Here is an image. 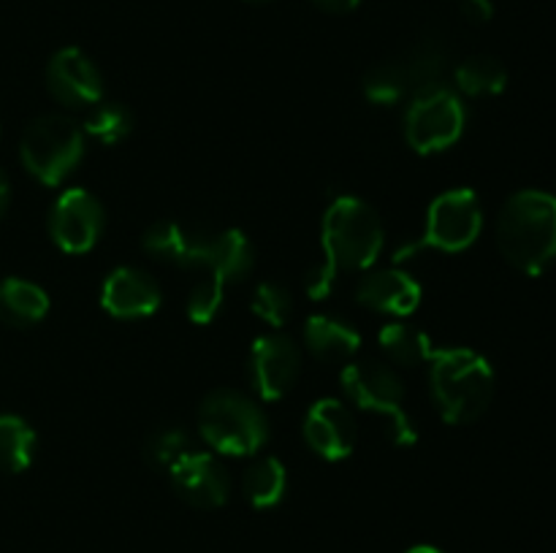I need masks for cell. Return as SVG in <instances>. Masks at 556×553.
Returning a JSON list of instances; mask_svg holds the SVG:
<instances>
[{
  "label": "cell",
  "mask_w": 556,
  "mask_h": 553,
  "mask_svg": "<svg viewBox=\"0 0 556 553\" xmlns=\"http://www.w3.org/2000/svg\"><path fill=\"white\" fill-rule=\"evenodd\" d=\"M9 201H11V188H9V179H5V173L0 171V220H3L5 209H9Z\"/></svg>",
  "instance_id": "obj_33"
},
{
  "label": "cell",
  "mask_w": 556,
  "mask_h": 553,
  "mask_svg": "<svg viewBox=\"0 0 556 553\" xmlns=\"http://www.w3.org/2000/svg\"><path fill=\"white\" fill-rule=\"evenodd\" d=\"M356 298L372 312L407 318L421 304V285L402 269H380L364 274L356 287Z\"/></svg>",
  "instance_id": "obj_16"
},
{
  "label": "cell",
  "mask_w": 556,
  "mask_h": 553,
  "mask_svg": "<svg viewBox=\"0 0 556 553\" xmlns=\"http://www.w3.org/2000/svg\"><path fill=\"white\" fill-rule=\"evenodd\" d=\"M483 231V206L476 190L454 188L440 193L429 204L424 242L418 247H432L440 253H462Z\"/></svg>",
  "instance_id": "obj_8"
},
{
  "label": "cell",
  "mask_w": 556,
  "mask_h": 553,
  "mask_svg": "<svg viewBox=\"0 0 556 553\" xmlns=\"http://www.w3.org/2000/svg\"><path fill=\"white\" fill-rule=\"evenodd\" d=\"M313 3L318 5V9L329 11V14H348V11L356 9L362 0H313Z\"/></svg>",
  "instance_id": "obj_32"
},
{
  "label": "cell",
  "mask_w": 556,
  "mask_h": 553,
  "mask_svg": "<svg viewBox=\"0 0 556 553\" xmlns=\"http://www.w3.org/2000/svg\"><path fill=\"white\" fill-rule=\"evenodd\" d=\"M454 79L467 98H486L500 95L508 87V70L492 54H472L456 65Z\"/></svg>",
  "instance_id": "obj_21"
},
{
  "label": "cell",
  "mask_w": 556,
  "mask_h": 553,
  "mask_svg": "<svg viewBox=\"0 0 556 553\" xmlns=\"http://www.w3.org/2000/svg\"><path fill=\"white\" fill-rule=\"evenodd\" d=\"M380 350L386 352L391 363L396 366H418V363L432 361L434 347L432 339L421 329L410 323H389L378 334Z\"/></svg>",
  "instance_id": "obj_20"
},
{
  "label": "cell",
  "mask_w": 556,
  "mask_h": 553,
  "mask_svg": "<svg viewBox=\"0 0 556 553\" xmlns=\"http://www.w3.org/2000/svg\"><path fill=\"white\" fill-rule=\"evenodd\" d=\"M304 345L324 363H351L362 347V336L331 314H313L304 323Z\"/></svg>",
  "instance_id": "obj_17"
},
{
  "label": "cell",
  "mask_w": 556,
  "mask_h": 553,
  "mask_svg": "<svg viewBox=\"0 0 556 553\" xmlns=\"http://www.w3.org/2000/svg\"><path fill=\"white\" fill-rule=\"evenodd\" d=\"M163 301L161 285L147 274L144 269L136 266H119L106 276L101 291V307L112 318L136 320L150 318L157 312Z\"/></svg>",
  "instance_id": "obj_15"
},
{
  "label": "cell",
  "mask_w": 556,
  "mask_h": 553,
  "mask_svg": "<svg viewBox=\"0 0 556 553\" xmlns=\"http://www.w3.org/2000/svg\"><path fill=\"white\" fill-rule=\"evenodd\" d=\"M36 453V432L20 415H0V470L22 472Z\"/></svg>",
  "instance_id": "obj_23"
},
{
  "label": "cell",
  "mask_w": 556,
  "mask_h": 553,
  "mask_svg": "<svg viewBox=\"0 0 556 553\" xmlns=\"http://www.w3.org/2000/svg\"><path fill=\"white\" fill-rule=\"evenodd\" d=\"M250 309H253L266 325H271V329H282L293 312L291 291H288L282 282H275V280L261 282V285L255 287Z\"/></svg>",
  "instance_id": "obj_26"
},
{
  "label": "cell",
  "mask_w": 556,
  "mask_h": 553,
  "mask_svg": "<svg viewBox=\"0 0 556 553\" xmlns=\"http://www.w3.org/2000/svg\"><path fill=\"white\" fill-rule=\"evenodd\" d=\"M497 247L514 269L535 276L556 260V195L519 190L497 217Z\"/></svg>",
  "instance_id": "obj_1"
},
{
  "label": "cell",
  "mask_w": 556,
  "mask_h": 553,
  "mask_svg": "<svg viewBox=\"0 0 556 553\" xmlns=\"http://www.w3.org/2000/svg\"><path fill=\"white\" fill-rule=\"evenodd\" d=\"M288 488L286 464L275 455H261L244 470L242 475V493L255 510H269L280 504Z\"/></svg>",
  "instance_id": "obj_19"
},
{
  "label": "cell",
  "mask_w": 556,
  "mask_h": 553,
  "mask_svg": "<svg viewBox=\"0 0 556 553\" xmlns=\"http://www.w3.org/2000/svg\"><path fill=\"white\" fill-rule=\"evenodd\" d=\"M168 477L179 497L201 510H212L226 504L231 480L220 461L206 450H188L182 459L168 466Z\"/></svg>",
  "instance_id": "obj_12"
},
{
  "label": "cell",
  "mask_w": 556,
  "mask_h": 553,
  "mask_svg": "<svg viewBox=\"0 0 556 553\" xmlns=\"http://www.w3.org/2000/svg\"><path fill=\"white\" fill-rule=\"evenodd\" d=\"M410 92L405 74H402L400 63H383L375 65L367 76H364V95L378 106H394L402 98Z\"/></svg>",
  "instance_id": "obj_25"
},
{
  "label": "cell",
  "mask_w": 556,
  "mask_h": 553,
  "mask_svg": "<svg viewBox=\"0 0 556 553\" xmlns=\"http://www.w3.org/2000/svg\"><path fill=\"white\" fill-rule=\"evenodd\" d=\"M407 553H443V551H440V548H434V545H416V548H410Z\"/></svg>",
  "instance_id": "obj_34"
},
{
  "label": "cell",
  "mask_w": 556,
  "mask_h": 553,
  "mask_svg": "<svg viewBox=\"0 0 556 553\" xmlns=\"http://www.w3.org/2000/svg\"><path fill=\"white\" fill-rule=\"evenodd\" d=\"M103 206L90 190L71 188L54 201L49 211V236L63 253H90L103 233Z\"/></svg>",
  "instance_id": "obj_10"
},
{
  "label": "cell",
  "mask_w": 556,
  "mask_h": 553,
  "mask_svg": "<svg viewBox=\"0 0 556 553\" xmlns=\"http://www.w3.org/2000/svg\"><path fill=\"white\" fill-rule=\"evenodd\" d=\"M340 383L348 399L358 410L375 412V415L389 421L391 442L402 445V448L416 445L418 432L405 410V385L389 363L372 361V358L369 361H351L342 366Z\"/></svg>",
  "instance_id": "obj_5"
},
{
  "label": "cell",
  "mask_w": 556,
  "mask_h": 553,
  "mask_svg": "<svg viewBox=\"0 0 556 553\" xmlns=\"http://www.w3.org/2000/svg\"><path fill=\"white\" fill-rule=\"evenodd\" d=\"M47 87L54 101L71 108L96 106L103 101V76L81 49L65 47L47 65Z\"/></svg>",
  "instance_id": "obj_13"
},
{
  "label": "cell",
  "mask_w": 556,
  "mask_h": 553,
  "mask_svg": "<svg viewBox=\"0 0 556 553\" xmlns=\"http://www.w3.org/2000/svg\"><path fill=\"white\" fill-rule=\"evenodd\" d=\"M85 155V136L71 117L43 114L33 119L20 141L22 166L43 184H60Z\"/></svg>",
  "instance_id": "obj_6"
},
{
  "label": "cell",
  "mask_w": 556,
  "mask_h": 553,
  "mask_svg": "<svg viewBox=\"0 0 556 553\" xmlns=\"http://www.w3.org/2000/svg\"><path fill=\"white\" fill-rule=\"evenodd\" d=\"M334 280H337V271L331 269V266L326 263V260L315 263L313 269H309V274H307V293H309V298L320 301V298L329 296L331 287H334Z\"/></svg>",
  "instance_id": "obj_30"
},
{
  "label": "cell",
  "mask_w": 556,
  "mask_h": 553,
  "mask_svg": "<svg viewBox=\"0 0 556 553\" xmlns=\"http://www.w3.org/2000/svg\"><path fill=\"white\" fill-rule=\"evenodd\" d=\"M248 3H269V0H248Z\"/></svg>",
  "instance_id": "obj_35"
},
{
  "label": "cell",
  "mask_w": 556,
  "mask_h": 553,
  "mask_svg": "<svg viewBox=\"0 0 556 553\" xmlns=\"http://www.w3.org/2000/svg\"><path fill=\"white\" fill-rule=\"evenodd\" d=\"M554 195H556V193H554Z\"/></svg>",
  "instance_id": "obj_36"
},
{
  "label": "cell",
  "mask_w": 556,
  "mask_h": 553,
  "mask_svg": "<svg viewBox=\"0 0 556 553\" xmlns=\"http://www.w3.org/2000/svg\"><path fill=\"white\" fill-rule=\"evenodd\" d=\"M185 242H188V228H182L179 222L161 220L155 226H150L141 236V247L157 260H168V263L182 266L185 255Z\"/></svg>",
  "instance_id": "obj_27"
},
{
  "label": "cell",
  "mask_w": 556,
  "mask_h": 553,
  "mask_svg": "<svg viewBox=\"0 0 556 553\" xmlns=\"http://www.w3.org/2000/svg\"><path fill=\"white\" fill-rule=\"evenodd\" d=\"M400 68L405 74L407 87L410 92L424 90V87H432V85H443L440 76L445 70V49L438 38L427 36L421 38L418 43H413L407 49L405 57L400 60Z\"/></svg>",
  "instance_id": "obj_22"
},
{
  "label": "cell",
  "mask_w": 556,
  "mask_h": 553,
  "mask_svg": "<svg viewBox=\"0 0 556 553\" xmlns=\"http://www.w3.org/2000/svg\"><path fill=\"white\" fill-rule=\"evenodd\" d=\"M188 450H193V439H190V434L185 432L182 426L157 428V432H152L150 437H147V445H144L147 459H150L155 466H166V470L174 464V461L182 459Z\"/></svg>",
  "instance_id": "obj_28"
},
{
  "label": "cell",
  "mask_w": 556,
  "mask_h": 553,
  "mask_svg": "<svg viewBox=\"0 0 556 553\" xmlns=\"http://www.w3.org/2000/svg\"><path fill=\"white\" fill-rule=\"evenodd\" d=\"M130 128H134V114H130L128 106L117 101H98L85 123L87 133L106 146H114L128 139Z\"/></svg>",
  "instance_id": "obj_24"
},
{
  "label": "cell",
  "mask_w": 556,
  "mask_h": 553,
  "mask_svg": "<svg viewBox=\"0 0 556 553\" xmlns=\"http://www.w3.org/2000/svg\"><path fill=\"white\" fill-rule=\"evenodd\" d=\"M467 112L462 98L445 85L424 87L413 92V101L405 112V139L418 155H434L465 133Z\"/></svg>",
  "instance_id": "obj_7"
},
{
  "label": "cell",
  "mask_w": 556,
  "mask_h": 553,
  "mask_svg": "<svg viewBox=\"0 0 556 553\" xmlns=\"http://www.w3.org/2000/svg\"><path fill=\"white\" fill-rule=\"evenodd\" d=\"M304 439L326 461H342L358 442L356 417L340 399H320L304 415Z\"/></svg>",
  "instance_id": "obj_14"
},
{
  "label": "cell",
  "mask_w": 556,
  "mask_h": 553,
  "mask_svg": "<svg viewBox=\"0 0 556 553\" xmlns=\"http://www.w3.org/2000/svg\"><path fill=\"white\" fill-rule=\"evenodd\" d=\"M429 385L445 423H472L486 412L494 396V369L470 347L434 350L429 361Z\"/></svg>",
  "instance_id": "obj_2"
},
{
  "label": "cell",
  "mask_w": 556,
  "mask_h": 553,
  "mask_svg": "<svg viewBox=\"0 0 556 553\" xmlns=\"http://www.w3.org/2000/svg\"><path fill=\"white\" fill-rule=\"evenodd\" d=\"M302 374V352L286 334L258 336L250 347V380L264 401H277L296 385Z\"/></svg>",
  "instance_id": "obj_11"
},
{
  "label": "cell",
  "mask_w": 556,
  "mask_h": 553,
  "mask_svg": "<svg viewBox=\"0 0 556 553\" xmlns=\"http://www.w3.org/2000/svg\"><path fill=\"white\" fill-rule=\"evenodd\" d=\"M49 296L36 282L20 280V276H5L0 280V323L16 325H36L47 318Z\"/></svg>",
  "instance_id": "obj_18"
},
{
  "label": "cell",
  "mask_w": 556,
  "mask_h": 553,
  "mask_svg": "<svg viewBox=\"0 0 556 553\" xmlns=\"http://www.w3.org/2000/svg\"><path fill=\"white\" fill-rule=\"evenodd\" d=\"M459 5H462V11H465V14L476 22L492 20V14H494L492 0H459Z\"/></svg>",
  "instance_id": "obj_31"
},
{
  "label": "cell",
  "mask_w": 556,
  "mask_h": 553,
  "mask_svg": "<svg viewBox=\"0 0 556 553\" xmlns=\"http://www.w3.org/2000/svg\"><path fill=\"white\" fill-rule=\"evenodd\" d=\"M223 296H226V282L212 274H204L188 296V318L199 325L212 323L217 312H220Z\"/></svg>",
  "instance_id": "obj_29"
},
{
  "label": "cell",
  "mask_w": 556,
  "mask_h": 553,
  "mask_svg": "<svg viewBox=\"0 0 556 553\" xmlns=\"http://www.w3.org/2000/svg\"><path fill=\"white\" fill-rule=\"evenodd\" d=\"M199 434L223 455H255L269 439V417L250 396L217 388L201 401Z\"/></svg>",
  "instance_id": "obj_4"
},
{
  "label": "cell",
  "mask_w": 556,
  "mask_h": 553,
  "mask_svg": "<svg viewBox=\"0 0 556 553\" xmlns=\"http://www.w3.org/2000/svg\"><path fill=\"white\" fill-rule=\"evenodd\" d=\"M383 220L367 201L340 195L331 201L320 226L324 260L334 271H367L383 253Z\"/></svg>",
  "instance_id": "obj_3"
},
{
  "label": "cell",
  "mask_w": 556,
  "mask_h": 553,
  "mask_svg": "<svg viewBox=\"0 0 556 553\" xmlns=\"http://www.w3.org/2000/svg\"><path fill=\"white\" fill-rule=\"evenodd\" d=\"M255 263L250 239L237 228L228 231H188L182 266H199L206 274L228 282L244 280Z\"/></svg>",
  "instance_id": "obj_9"
}]
</instances>
